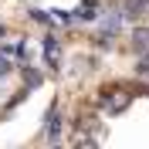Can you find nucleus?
Returning a JSON list of instances; mask_svg holds the SVG:
<instances>
[{"instance_id":"nucleus-1","label":"nucleus","mask_w":149,"mask_h":149,"mask_svg":"<svg viewBox=\"0 0 149 149\" xmlns=\"http://www.w3.org/2000/svg\"><path fill=\"white\" fill-rule=\"evenodd\" d=\"M47 139H51V142L61 139V119H58V105L51 109V115H47Z\"/></svg>"},{"instance_id":"nucleus-2","label":"nucleus","mask_w":149,"mask_h":149,"mask_svg":"<svg viewBox=\"0 0 149 149\" xmlns=\"http://www.w3.org/2000/svg\"><path fill=\"white\" fill-rule=\"evenodd\" d=\"M0 54H7V58H24V54H27V47L20 44V41H3Z\"/></svg>"},{"instance_id":"nucleus-3","label":"nucleus","mask_w":149,"mask_h":149,"mask_svg":"<svg viewBox=\"0 0 149 149\" xmlns=\"http://www.w3.org/2000/svg\"><path fill=\"white\" fill-rule=\"evenodd\" d=\"M78 17H81V20H95V17H98V0H81Z\"/></svg>"},{"instance_id":"nucleus-4","label":"nucleus","mask_w":149,"mask_h":149,"mask_svg":"<svg viewBox=\"0 0 149 149\" xmlns=\"http://www.w3.org/2000/svg\"><path fill=\"white\" fill-rule=\"evenodd\" d=\"M44 54L47 65H58V37H44Z\"/></svg>"},{"instance_id":"nucleus-5","label":"nucleus","mask_w":149,"mask_h":149,"mask_svg":"<svg viewBox=\"0 0 149 149\" xmlns=\"http://www.w3.org/2000/svg\"><path fill=\"white\" fill-rule=\"evenodd\" d=\"M132 44H136V51H149V31H136V34H132Z\"/></svg>"},{"instance_id":"nucleus-6","label":"nucleus","mask_w":149,"mask_h":149,"mask_svg":"<svg viewBox=\"0 0 149 149\" xmlns=\"http://www.w3.org/2000/svg\"><path fill=\"white\" fill-rule=\"evenodd\" d=\"M10 71H14V58H7V54H0V78H7Z\"/></svg>"},{"instance_id":"nucleus-7","label":"nucleus","mask_w":149,"mask_h":149,"mask_svg":"<svg viewBox=\"0 0 149 149\" xmlns=\"http://www.w3.org/2000/svg\"><path fill=\"white\" fill-rule=\"evenodd\" d=\"M122 27V14H112L109 20H105V31H119Z\"/></svg>"},{"instance_id":"nucleus-8","label":"nucleus","mask_w":149,"mask_h":149,"mask_svg":"<svg viewBox=\"0 0 149 149\" xmlns=\"http://www.w3.org/2000/svg\"><path fill=\"white\" fill-rule=\"evenodd\" d=\"M54 14V20H61V24H71L74 20V14H68V10H51Z\"/></svg>"},{"instance_id":"nucleus-9","label":"nucleus","mask_w":149,"mask_h":149,"mask_svg":"<svg viewBox=\"0 0 149 149\" xmlns=\"http://www.w3.org/2000/svg\"><path fill=\"white\" fill-rule=\"evenodd\" d=\"M31 20H37V24H47V10H31Z\"/></svg>"},{"instance_id":"nucleus-10","label":"nucleus","mask_w":149,"mask_h":149,"mask_svg":"<svg viewBox=\"0 0 149 149\" xmlns=\"http://www.w3.org/2000/svg\"><path fill=\"white\" fill-rule=\"evenodd\" d=\"M24 78H27V85H34V81H41V71H31V68H27V71H24Z\"/></svg>"},{"instance_id":"nucleus-11","label":"nucleus","mask_w":149,"mask_h":149,"mask_svg":"<svg viewBox=\"0 0 149 149\" xmlns=\"http://www.w3.org/2000/svg\"><path fill=\"white\" fill-rule=\"evenodd\" d=\"M136 71H139L142 78H149V61H146V58H142V61H139V68H136Z\"/></svg>"}]
</instances>
